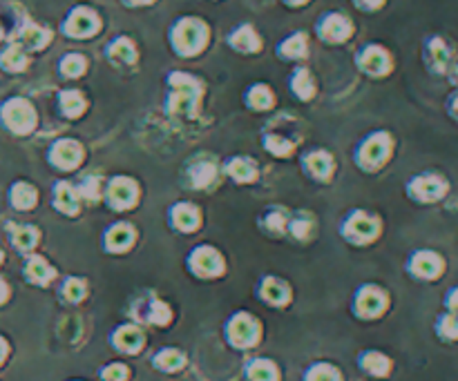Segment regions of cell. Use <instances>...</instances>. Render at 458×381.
Segmentation results:
<instances>
[{
	"mask_svg": "<svg viewBox=\"0 0 458 381\" xmlns=\"http://www.w3.org/2000/svg\"><path fill=\"white\" fill-rule=\"evenodd\" d=\"M168 98L166 112L177 118H192L203 96V85L188 71H170L168 76Z\"/></svg>",
	"mask_w": 458,
	"mask_h": 381,
	"instance_id": "obj_1",
	"label": "cell"
},
{
	"mask_svg": "<svg viewBox=\"0 0 458 381\" xmlns=\"http://www.w3.org/2000/svg\"><path fill=\"white\" fill-rule=\"evenodd\" d=\"M173 52L182 58H195L210 43V27L206 20L197 16H182L173 22L170 34H168Z\"/></svg>",
	"mask_w": 458,
	"mask_h": 381,
	"instance_id": "obj_2",
	"label": "cell"
},
{
	"mask_svg": "<svg viewBox=\"0 0 458 381\" xmlns=\"http://www.w3.org/2000/svg\"><path fill=\"white\" fill-rule=\"evenodd\" d=\"M450 190H452L450 179L438 169L420 172V174L412 176L407 183V196L414 203H420V205L440 203L443 199H447Z\"/></svg>",
	"mask_w": 458,
	"mask_h": 381,
	"instance_id": "obj_3",
	"label": "cell"
},
{
	"mask_svg": "<svg viewBox=\"0 0 458 381\" xmlns=\"http://www.w3.org/2000/svg\"><path fill=\"white\" fill-rule=\"evenodd\" d=\"M420 54H423V65L431 76H447V69L456 58V45L445 34H427Z\"/></svg>",
	"mask_w": 458,
	"mask_h": 381,
	"instance_id": "obj_4",
	"label": "cell"
},
{
	"mask_svg": "<svg viewBox=\"0 0 458 381\" xmlns=\"http://www.w3.org/2000/svg\"><path fill=\"white\" fill-rule=\"evenodd\" d=\"M407 272L412 279L423 281V284H433L445 277L447 272V259L431 248H420L412 252V256L407 259Z\"/></svg>",
	"mask_w": 458,
	"mask_h": 381,
	"instance_id": "obj_5",
	"label": "cell"
},
{
	"mask_svg": "<svg viewBox=\"0 0 458 381\" xmlns=\"http://www.w3.org/2000/svg\"><path fill=\"white\" fill-rule=\"evenodd\" d=\"M103 27V20L96 11L88 5H76L67 11V16L61 22V32L67 39L74 41H88L96 36Z\"/></svg>",
	"mask_w": 458,
	"mask_h": 381,
	"instance_id": "obj_6",
	"label": "cell"
},
{
	"mask_svg": "<svg viewBox=\"0 0 458 381\" xmlns=\"http://www.w3.org/2000/svg\"><path fill=\"white\" fill-rule=\"evenodd\" d=\"M356 65L369 78H387L396 67V60L384 45L369 43L356 54Z\"/></svg>",
	"mask_w": 458,
	"mask_h": 381,
	"instance_id": "obj_7",
	"label": "cell"
},
{
	"mask_svg": "<svg viewBox=\"0 0 458 381\" xmlns=\"http://www.w3.org/2000/svg\"><path fill=\"white\" fill-rule=\"evenodd\" d=\"M393 154V137L389 132H373L363 141L358 150V163L365 169H378Z\"/></svg>",
	"mask_w": 458,
	"mask_h": 381,
	"instance_id": "obj_8",
	"label": "cell"
},
{
	"mask_svg": "<svg viewBox=\"0 0 458 381\" xmlns=\"http://www.w3.org/2000/svg\"><path fill=\"white\" fill-rule=\"evenodd\" d=\"M318 39L327 45H344L353 36L356 27L349 16L340 14V11H327L322 14L316 22Z\"/></svg>",
	"mask_w": 458,
	"mask_h": 381,
	"instance_id": "obj_9",
	"label": "cell"
},
{
	"mask_svg": "<svg viewBox=\"0 0 458 381\" xmlns=\"http://www.w3.org/2000/svg\"><path fill=\"white\" fill-rule=\"evenodd\" d=\"M3 123L16 134H29L36 127V109L25 98H11L3 105Z\"/></svg>",
	"mask_w": 458,
	"mask_h": 381,
	"instance_id": "obj_10",
	"label": "cell"
},
{
	"mask_svg": "<svg viewBox=\"0 0 458 381\" xmlns=\"http://www.w3.org/2000/svg\"><path fill=\"white\" fill-rule=\"evenodd\" d=\"M387 308H389V294L384 292L382 288H378V286H365L363 290L358 292L356 310L363 317H367V319L380 317Z\"/></svg>",
	"mask_w": 458,
	"mask_h": 381,
	"instance_id": "obj_11",
	"label": "cell"
},
{
	"mask_svg": "<svg viewBox=\"0 0 458 381\" xmlns=\"http://www.w3.org/2000/svg\"><path fill=\"white\" fill-rule=\"evenodd\" d=\"M228 337L237 348H250L260 339V326L248 314H237L228 326Z\"/></svg>",
	"mask_w": 458,
	"mask_h": 381,
	"instance_id": "obj_12",
	"label": "cell"
},
{
	"mask_svg": "<svg viewBox=\"0 0 458 381\" xmlns=\"http://www.w3.org/2000/svg\"><path fill=\"white\" fill-rule=\"evenodd\" d=\"M380 232V223L378 219H373L365 212H356L351 219L346 221L344 226V235L351 239V241H358V243H369L378 237Z\"/></svg>",
	"mask_w": 458,
	"mask_h": 381,
	"instance_id": "obj_13",
	"label": "cell"
},
{
	"mask_svg": "<svg viewBox=\"0 0 458 381\" xmlns=\"http://www.w3.org/2000/svg\"><path fill=\"white\" fill-rule=\"evenodd\" d=\"M83 145L74 139H61V141H56L52 145V150H50V158H52V163L56 167H61V169H72V167H76L81 161H83Z\"/></svg>",
	"mask_w": 458,
	"mask_h": 381,
	"instance_id": "obj_14",
	"label": "cell"
},
{
	"mask_svg": "<svg viewBox=\"0 0 458 381\" xmlns=\"http://www.w3.org/2000/svg\"><path fill=\"white\" fill-rule=\"evenodd\" d=\"M139 196L137 183L128 176H116L110 186H107V201L114 205L116 210H128L130 205H135Z\"/></svg>",
	"mask_w": 458,
	"mask_h": 381,
	"instance_id": "obj_15",
	"label": "cell"
},
{
	"mask_svg": "<svg viewBox=\"0 0 458 381\" xmlns=\"http://www.w3.org/2000/svg\"><path fill=\"white\" fill-rule=\"evenodd\" d=\"M105 56L112 65L126 67V65H135L139 60V49L135 41L128 39V36H116V39H112L105 45Z\"/></svg>",
	"mask_w": 458,
	"mask_h": 381,
	"instance_id": "obj_16",
	"label": "cell"
},
{
	"mask_svg": "<svg viewBox=\"0 0 458 381\" xmlns=\"http://www.w3.org/2000/svg\"><path fill=\"white\" fill-rule=\"evenodd\" d=\"M226 43L239 54H257L262 49V36L252 25H239L226 36Z\"/></svg>",
	"mask_w": 458,
	"mask_h": 381,
	"instance_id": "obj_17",
	"label": "cell"
},
{
	"mask_svg": "<svg viewBox=\"0 0 458 381\" xmlns=\"http://www.w3.org/2000/svg\"><path fill=\"white\" fill-rule=\"evenodd\" d=\"M190 268L199 277H217L224 272V259L213 248H197L190 256Z\"/></svg>",
	"mask_w": 458,
	"mask_h": 381,
	"instance_id": "obj_18",
	"label": "cell"
},
{
	"mask_svg": "<svg viewBox=\"0 0 458 381\" xmlns=\"http://www.w3.org/2000/svg\"><path fill=\"white\" fill-rule=\"evenodd\" d=\"M288 88H291L293 96L299 98V101H311L313 96L318 92V85L313 74L307 67H295L291 78H288Z\"/></svg>",
	"mask_w": 458,
	"mask_h": 381,
	"instance_id": "obj_19",
	"label": "cell"
},
{
	"mask_svg": "<svg viewBox=\"0 0 458 381\" xmlns=\"http://www.w3.org/2000/svg\"><path fill=\"white\" fill-rule=\"evenodd\" d=\"M309 54V39L304 32H295L277 45V56L282 60H302Z\"/></svg>",
	"mask_w": 458,
	"mask_h": 381,
	"instance_id": "obj_20",
	"label": "cell"
},
{
	"mask_svg": "<svg viewBox=\"0 0 458 381\" xmlns=\"http://www.w3.org/2000/svg\"><path fill=\"white\" fill-rule=\"evenodd\" d=\"M58 109L65 118H81L88 109V98L81 90H63L58 94Z\"/></svg>",
	"mask_w": 458,
	"mask_h": 381,
	"instance_id": "obj_21",
	"label": "cell"
},
{
	"mask_svg": "<svg viewBox=\"0 0 458 381\" xmlns=\"http://www.w3.org/2000/svg\"><path fill=\"white\" fill-rule=\"evenodd\" d=\"M244 101H246V105L250 109H255V112H267V109H271L275 105V94H273V90L269 88V85L255 83L246 90Z\"/></svg>",
	"mask_w": 458,
	"mask_h": 381,
	"instance_id": "obj_22",
	"label": "cell"
},
{
	"mask_svg": "<svg viewBox=\"0 0 458 381\" xmlns=\"http://www.w3.org/2000/svg\"><path fill=\"white\" fill-rule=\"evenodd\" d=\"M20 43L27 49H32V52H41V49H45L52 43V32L41 27V25H36V22H29L20 32Z\"/></svg>",
	"mask_w": 458,
	"mask_h": 381,
	"instance_id": "obj_23",
	"label": "cell"
},
{
	"mask_svg": "<svg viewBox=\"0 0 458 381\" xmlns=\"http://www.w3.org/2000/svg\"><path fill=\"white\" fill-rule=\"evenodd\" d=\"M433 333L443 343H458V314L440 312L433 321Z\"/></svg>",
	"mask_w": 458,
	"mask_h": 381,
	"instance_id": "obj_24",
	"label": "cell"
},
{
	"mask_svg": "<svg viewBox=\"0 0 458 381\" xmlns=\"http://www.w3.org/2000/svg\"><path fill=\"white\" fill-rule=\"evenodd\" d=\"M132 241H135V230H132L130 226H126V223H119V226L110 228V232H107V237H105L107 250H112V252L128 250L132 245Z\"/></svg>",
	"mask_w": 458,
	"mask_h": 381,
	"instance_id": "obj_25",
	"label": "cell"
},
{
	"mask_svg": "<svg viewBox=\"0 0 458 381\" xmlns=\"http://www.w3.org/2000/svg\"><path fill=\"white\" fill-rule=\"evenodd\" d=\"M88 67H90L88 58L79 52L65 54L61 60H58V71H61L63 78H81L83 74L88 71Z\"/></svg>",
	"mask_w": 458,
	"mask_h": 381,
	"instance_id": "obj_26",
	"label": "cell"
},
{
	"mask_svg": "<svg viewBox=\"0 0 458 381\" xmlns=\"http://www.w3.org/2000/svg\"><path fill=\"white\" fill-rule=\"evenodd\" d=\"M29 65V58L25 54V49L20 45H11L7 47L3 54H0V67L5 71H11V74H18L22 69H27Z\"/></svg>",
	"mask_w": 458,
	"mask_h": 381,
	"instance_id": "obj_27",
	"label": "cell"
},
{
	"mask_svg": "<svg viewBox=\"0 0 458 381\" xmlns=\"http://www.w3.org/2000/svg\"><path fill=\"white\" fill-rule=\"evenodd\" d=\"M25 272H27L29 281H34V284H41V286H47L56 277L54 268L45 259H41V256H32V259L27 261V265H25Z\"/></svg>",
	"mask_w": 458,
	"mask_h": 381,
	"instance_id": "obj_28",
	"label": "cell"
},
{
	"mask_svg": "<svg viewBox=\"0 0 458 381\" xmlns=\"http://www.w3.org/2000/svg\"><path fill=\"white\" fill-rule=\"evenodd\" d=\"M307 167L313 176H318V179H329L331 176V172H333V158L329 152H311L307 156Z\"/></svg>",
	"mask_w": 458,
	"mask_h": 381,
	"instance_id": "obj_29",
	"label": "cell"
},
{
	"mask_svg": "<svg viewBox=\"0 0 458 381\" xmlns=\"http://www.w3.org/2000/svg\"><path fill=\"white\" fill-rule=\"evenodd\" d=\"M114 343H116V348H121L123 352H137L143 346V335L139 328L126 326L121 330H116Z\"/></svg>",
	"mask_w": 458,
	"mask_h": 381,
	"instance_id": "obj_30",
	"label": "cell"
},
{
	"mask_svg": "<svg viewBox=\"0 0 458 381\" xmlns=\"http://www.w3.org/2000/svg\"><path fill=\"white\" fill-rule=\"evenodd\" d=\"M56 207L65 214H74L79 210V194L69 183H58L56 186Z\"/></svg>",
	"mask_w": 458,
	"mask_h": 381,
	"instance_id": "obj_31",
	"label": "cell"
},
{
	"mask_svg": "<svg viewBox=\"0 0 458 381\" xmlns=\"http://www.w3.org/2000/svg\"><path fill=\"white\" fill-rule=\"evenodd\" d=\"M173 221H175V226L179 230L192 232V230H197V226H199V214H197V210L192 205L182 203V205H177L175 210H173Z\"/></svg>",
	"mask_w": 458,
	"mask_h": 381,
	"instance_id": "obj_32",
	"label": "cell"
},
{
	"mask_svg": "<svg viewBox=\"0 0 458 381\" xmlns=\"http://www.w3.org/2000/svg\"><path fill=\"white\" fill-rule=\"evenodd\" d=\"M262 294H264V299L275 303V305H282L288 301V286L284 284V281L280 279H267L264 281V286H262Z\"/></svg>",
	"mask_w": 458,
	"mask_h": 381,
	"instance_id": "obj_33",
	"label": "cell"
},
{
	"mask_svg": "<svg viewBox=\"0 0 458 381\" xmlns=\"http://www.w3.org/2000/svg\"><path fill=\"white\" fill-rule=\"evenodd\" d=\"M363 368L376 377H387L391 373V359L382 352H367L363 357Z\"/></svg>",
	"mask_w": 458,
	"mask_h": 381,
	"instance_id": "obj_34",
	"label": "cell"
},
{
	"mask_svg": "<svg viewBox=\"0 0 458 381\" xmlns=\"http://www.w3.org/2000/svg\"><path fill=\"white\" fill-rule=\"evenodd\" d=\"M248 379L250 381H277L280 375H277L275 363H271L269 359H255L248 366Z\"/></svg>",
	"mask_w": 458,
	"mask_h": 381,
	"instance_id": "obj_35",
	"label": "cell"
},
{
	"mask_svg": "<svg viewBox=\"0 0 458 381\" xmlns=\"http://www.w3.org/2000/svg\"><path fill=\"white\" fill-rule=\"evenodd\" d=\"M11 239H14L18 250H32L39 243V230L32 226H14L11 228Z\"/></svg>",
	"mask_w": 458,
	"mask_h": 381,
	"instance_id": "obj_36",
	"label": "cell"
},
{
	"mask_svg": "<svg viewBox=\"0 0 458 381\" xmlns=\"http://www.w3.org/2000/svg\"><path fill=\"white\" fill-rule=\"evenodd\" d=\"M226 169H228V174L239 183H248L255 179V165H252V161H248V158H233V161L226 165Z\"/></svg>",
	"mask_w": 458,
	"mask_h": 381,
	"instance_id": "obj_37",
	"label": "cell"
},
{
	"mask_svg": "<svg viewBox=\"0 0 458 381\" xmlns=\"http://www.w3.org/2000/svg\"><path fill=\"white\" fill-rule=\"evenodd\" d=\"M186 363V357L179 350H173V348H168V350H161L159 354L154 357V366H159L161 370L166 373H173V370H179V368H184Z\"/></svg>",
	"mask_w": 458,
	"mask_h": 381,
	"instance_id": "obj_38",
	"label": "cell"
},
{
	"mask_svg": "<svg viewBox=\"0 0 458 381\" xmlns=\"http://www.w3.org/2000/svg\"><path fill=\"white\" fill-rule=\"evenodd\" d=\"M11 203H14L18 210H29L36 203V190L27 183H16L14 190H11Z\"/></svg>",
	"mask_w": 458,
	"mask_h": 381,
	"instance_id": "obj_39",
	"label": "cell"
},
{
	"mask_svg": "<svg viewBox=\"0 0 458 381\" xmlns=\"http://www.w3.org/2000/svg\"><path fill=\"white\" fill-rule=\"evenodd\" d=\"M213 179H215V165L213 163H197V165H192V169H190L192 186L206 188L208 183H213Z\"/></svg>",
	"mask_w": 458,
	"mask_h": 381,
	"instance_id": "obj_40",
	"label": "cell"
},
{
	"mask_svg": "<svg viewBox=\"0 0 458 381\" xmlns=\"http://www.w3.org/2000/svg\"><path fill=\"white\" fill-rule=\"evenodd\" d=\"M264 145H267L269 152L275 154V156H288V154L293 152V147H295V143L286 141L282 137H275V134H269V137L264 139Z\"/></svg>",
	"mask_w": 458,
	"mask_h": 381,
	"instance_id": "obj_41",
	"label": "cell"
},
{
	"mask_svg": "<svg viewBox=\"0 0 458 381\" xmlns=\"http://www.w3.org/2000/svg\"><path fill=\"white\" fill-rule=\"evenodd\" d=\"M307 381H340V375H337L335 368H331L327 363H318L309 370Z\"/></svg>",
	"mask_w": 458,
	"mask_h": 381,
	"instance_id": "obj_42",
	"label": "cell"
},
{
	"mask_svg": "<svg viewBox=\"0 0 458 381\" xmlns=\"http://www.w3.org/2000/svg\"><path fill=\"white\" fill-rule=\"evenodd\" d=\"M81 194L86 196L88 201H99L103 196V188H101V179L99 176H88L81 183Z\"/></svg>",
	"mask_w": 458,
	"mask_h": 381,
	"instance_id": "obj_43",
	"label": "cell"
},
{
	"mask_svg": "<svg viewBox=\"0 0 458 381\" xmlns=\"http://www.w3.org/2000/svg\"><path fill=\"white\" fill-rule=\"evenodd\" d=\"M63 294H65V299H69V301H81L83 297H86V281L69 279L65 284V288H63Z\"/></svg>",
	"mask_w": 458,
	"mask_h": 381,
	"instance_id": "obj_44",
	"label": "cell"
},
{
	"mask_svg": "<svg viewBox=\"0 0 458 381\" xmlns=\"http://www.w3.org/2000/svg\"><path fill=\"white\" fill-rule=\"evenodd\" d=\"M170 317H173V312H170V308H168L166 303H161V301L152 303V312H150V321L152 324L166 326L168 321H170Z\"/></svg>",
	"mask_w": 458,
	"mask_h": 381,
	"instance_id": "obj_45",
	"label": "cell"
},
{
	"mask_svg": "<svg viewBox=\"0 0 458 381\" xmlns=\"http://www.w3.org/2000/svg\"><path fill=\"white\" fill-rule=\"evenodd\" d=\"M103 379L105 381H126L128 379V368L121 363H112L103 370Z\"/></svg>",
	"mask_w": 458,
	"mask_h": 381,
	"instance_id": "obj_46",
	"label": "cell"
},
{
	"mask_svg": "<svg viewBox=\"0 0 458 381\" xmlns=\"http://www.w3.org/2000/svg\"><path fill=\"white\" fill-rule=\"evenodd\" d=\"M445 114H447L458 125V88H454L445 98Z\"/></svg>",
	"mask_w": 458,
	"mask_h": 381,
	"instance_id": "obj_47",
	"label": "cell"
},
{
	"mask_svg": "<svg viewBox=\"0 0 458 381\" xmlns=\"http://www.w3.org/2000/svg\"><path fill=\"white\" fill-rule=\"evenodd\" d=\"M443 305H445V312H452L458 314V286H452L443 297Z\"/></svg>",
	"mask_w": 458,
	"mask_h": 381,
	"instance_id": "obj_48",
	"label": "cell"
},
{
	"mask_svg": "<svg viewBox=\"0 0 458 381\" xmlns=\"http://www.w3.org/2000/svg\"><path fill=\"white\" fill-rule=\"evenodd\" d=\"M353 5L360 11H365V14H376V11H380L387 5V0H353Z\"/></svg>",
	"mask_w": 458,
	"mask_h": 381,
	"instance_id": "obj_49",
	"label": "cell"
},
{
	"mask_svg": "<svg viewBox=\"0 0 458 381\" xmlns=\"http://www.w3.org/2000/svg\"><path fill=\"white\" fill-rule=\"evenodd\" d=\"M291 230H293V235L297 237V239H307L311 232H313V223L311 221H293L291 223Z\"/></svg>",
	"mask_w": 458,
	"mask_h": 381,
	"instance_id": "obj_50",
	"label": "cell"
},
{
	"mask_svg": "<svg viewBox=\"0 0 458 381\" xmlns=\"http://www.w3.org/2000/svg\"><path fill=\"white\" fill-rule=\"evenodd\" d=\"M450 81V85L452 88H458V54H456V58L452 60V65H450V69H447V76H445Z\"/></svg>",
	"mask_w": 458,
	"mask_h": 381,
	"instance_id": "obj_51",
	"label": "cell"
},
{
	"mask_svg": "<svg viewBox=\"0 0 458 381\" xmlns=\"http://www.w3.org/2000/svg\"><path fill=\"white\" fill-rule=\"evenodd\" d=\"M269 226H271L273 230H282V228L286 226V216L280 214V212L271 214V216H269Z\"/></svg>",
	"mask_w": 458,
	"mask_h": 381,
	"instance_id": "obj_52",
	"label": "cell"
},
{
	"mask_svg": "<svg viewBox=\"0 0 458 381\" xmlns=\"http://www.w3.org/2000/svg\"><path fill=\"white\" fill-rule=\"evenodd\" d=\"M154 3L156 0H123V5H128V7H150Z\"/></svg>",
	"mask_w": 458,
	"mask_h": 381,
	"instance_id": "obj_53",
	"label": "cell"
},
{
	"mask_svg": "<svg viewBox=\"0 0 458 381\" xmlns=\"http://www.w3.org/2000/svg\"><path fill=\"white\" fill-rule=\"evenodd\" d=\"M282 3L286 7H291V9H299V7H307L311 0H282Z\"/></svg>",
	"mask_w": 458,
	"mask_h": 381,
	"instance_id": "obj_54",
	"label": "cell"
},
{
	"mask_svg": "<svg viewBox=\"0 0 458 381\" xmlns=\"http://www.w3.org/2000/svg\"><path fill=\"white\" fill-rule=\"evenodd\" d=\"M7 286H5V281H0V303H3L5 299H7Z\"/></svg>",
	"mask_w": 458,
	"mask_h": 381,
	"instance_id": "obj_55",
	"label": "cell"
},
{
	"mask_svg": "<svg viewBox=\"0 0 458 381\" xmlns=\"http://www.w3.org/2000/svg\"><path fill=\"white\" fill-rule=\"evenodd\" d=\"M5 354H7V346H5V341L0 339V361L5 359Z\"/></svg>",
	"mask_w": 458,
	"mask_h": 381,
	"instance_id": "obj_56",
	"label": "cell"
},
{
	"mask_svg": "<svg viewBox=\"0 0 458 381\" xmlns=\"http://www.w3.org/2000/svg\"><path fill=\"white\" fill-rule=\"evenodd\" d=\"M3 36H5V32H3V27H0V39H3Z\"/></svg>",
	"mask_w": 458,
	"mask_h": 381,
	"instance_id": "obj_57",
	"label": "cell"
},
{
	"mask_svg": "<svg viewBox=\"0 0 458 381\" xmlns=\"http://www.w3.org/2000/svg\"><path fill=\"white\" fill-rule=\"evenodd\" d=\"M0 259H3V254H0Z\"/></svg>",
	"mask_w": 458,
	"mask_h": 381,
	"instance_id": "obj_58",
	"label": "cell"
}]
</instances>
